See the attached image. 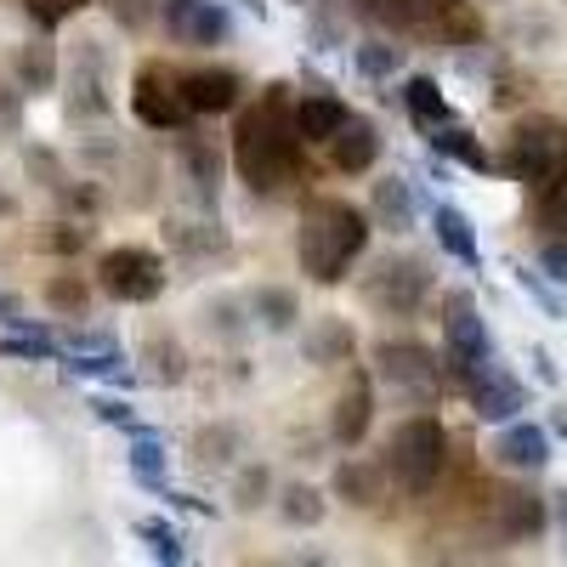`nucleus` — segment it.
I'll return each mask as SVG.
<instances>
[{
  "label": "nucleus",
  "mask_w": 567,
  "mask_h": 567,
  "mask_svg": "<svg viewBox=\"0 0 567 567\" xmlns=\"http://www.w3.org/2000/svg\"><path fill=\"white\" fill-rule=\"evenodd\" d=\"M233 171L250 194H278L301 176V131L284 85H267V97H256L233 125Z\"/></svg>",
  "instance_id": "f257e3e1"
},
{
  "label": "nucleus",
  "mask_w": 567,
  "mask_h": 567,
  "mask_svg": "<svg viewBox=\"0 0 567 567\" xmlns=\"http://www.w3.org/2000/svg\"><path fill=\"white\" fill-rule=\"evenodd\" d=\"M369 250V216L347 199H312L301 210L296 261L312 284H341Z\"/></svg>",
  "instance_id": "f03ea898"
},
{
  "label": "nucleus",
  "mask_w": 567,
  "mask_h": 567,
  "mask_svg": "<svg viewBox=\"0 0 567 567\" xmlns=\"http://www.w3.org/2000/svg\"><path fill=\"white\" fill-rule=\"evenodd\" d=\"M443 465H449V432L432 420V414H414L403 420L392 443H386V471L409 488V494H425L437 477H443Z\"/></svg>",
  "instance_id": "7ed1b4c3"
},
{
  "label": "nucleus",
  "mask_w": 567,
  "mask_h": 567,
  "mask_svg": "<svg viewBox=\"0 0 567 567\" xmlns=\"http://www.w3.org/2000/svg\"><path fill=\"white\" fill-rule=\"evenodd\" d=\"M165 278H171V267H165V256L148 250V245H114V250H103V261H97L103 296H114V301H125V307L159 301V296H165Z\"/></svg>",
  "instance_id": "20e7f679"
},
{
  "label": "nucleus",
  "mask_w": 567,
  "mask_h": 567,
  "mask_svg": "<svg viewBox=\"0 0 567 567\" xmlns=\"http://www.w3.org/2000/svg\"><path fill=\"white\" fill-rule=\"evenodd\" d=\"M505 171L528 187H545L550 176L567 171V125L561 120H523L511 131V148H505Z\"/></svg>",
  "instance_id": "39448f33"
},
{
  "label": "nucleus",
  "mask_w": 567,
  "mask_h": 567,
  "mask_svg": "<svg viewBox=\"0 0 567 567\" xmlns=\"http://www.w3.org/2000/svg\"><path fill=\"white\" fill-rule=\"evenodd\" d=\"M363 296L386 318H414L425 307V296H432V267H425L420 256H386L363 278Z\"/></svg>",
  "instance_id": "423d86ee"
},
{
  "label": "nucleus",
  "mask_w": 567,
  "mask_h": 567,
  "mask_svg": "<svg viewBox=\"0 0 567 567\" xmlns=\"http://www.w3.org/2000/svg\"><path fill=\"white\" fill-rule=\"evenodd\" d=\"M443 358H449V369H454L460 386H465L477 369L494 363V336H488L483 312L471 307V296H449V312H443Z\"/></svg>",
  "instance_id": "0eeeda50"
},
{
  "label": "nucleus",
  "mask_w": 567,
  "mask_h": 567,
  "mask_svg": "<svg viewBox=\"0 0 567 567\" xmlns=\"http://www.w3.org/2000/svg\"><path fill=\"white\" fill-rule=\"evenodd\" d=\"M131 109H136L142 125H154V131H182L187 120H194V109H187V91H182V74H176L171 63L136 69Z\"/></svg>",
  "instance_id": "6e6552de"
},
{
  "label": "nucleus",
  "mask_w": 567,
  "mask_h": 567,
  "mask_svg": "<svg viewBox=\"0 0 567 567\" xmlns=\"http://www.w3.org/2000/svg\"><path fill=\"white\" fill-rule=\"evenodd\" d=\"M374 374L403 398H420V403L437 398V358L420 341H381L374 347Z\"/></svg>",
  "instance_id": "1a4fd4ad"
},
{
  "label": "nucleus",
  "mask_w": 567,
  "mask_h": 567,
  "mask_svg": "<svg viewBox=\"0 0 567 567\" xmlns=\"http://www.w3.org/2000/svg\"><path fill=\"white\" fill-rule=\"evenodd\" d=\"M465 392H471V409H477L483 420H516V414L528 409V386L516 381V374H505L499 363H488V369L471 374Z\"/></svg>",
  "instance_id": "9d476101"
},
{
  "label": "nucleus",
  "mask_w": 567,
  "mask_h": 567,
  "mask_svg": "<svg viewBox=\"0 0 567 567\" xmlns=\"http://www.w3.org/2000/svg\"><path fill=\"white\" fill-rule=\"evenodd\" d=\"M369 420H374V381L363 369H352L347 392L336 398V414H329V437H336L341 449H358L369 437Z\"/></svg>",
  "instance_id": "9b49d317"
},
{
  "label": "nucleus",
  "mask_w": 567,
  "mask_h": 567,
  "mask_svg": "<svg viewBox=\"0 0 567 567\" xmlns=\"http://www.w3.org/2000/svg\"><path fill=\"white\" fill-rule=\"evenodd\" d=\"M182 91H187V109L194 114H233L245 97V80L233 69H187Z\"/></svg>",
  "instance_id": "f8f14e48"
},
{
  "label": "nucleus",
  "mask_w": 567,
  "mask_h": 567,
  "mask_svg": "<svg viewBox=\"0 0 567 567\" xmlns=\"http://www.w3.org/2000/svg\"><path fill=\"white\" fill-rule=\"evenodd\" d=\"M323 148H329V165H336V171H347V176H363L374 159H381V131H374L369 120H347L336 136H329L323 142Z\"/></svg>",
  "instance_id": "ddd939ff"
},
{
  "label": "nucleus",
  "mask_w": 567,
  "mask_h": 567,
  "mask_svg": "<svg viewBox=\"0 0 567 567\" xmlns=\"http://www.w3.org/2000/svg\"><path fill=\"white\" fill-rule=\"evenodd\" d=\"M494 460L505 471H545L550 465V437H545V425H528V420H511L499 443H494Z\"/></svg>",
  "instance_id": "4468645a"
},
{
  "label": "nucleus",
  "mask_w": 567,
  "mask_h": 567,
  "mask_svg": "<svg viewBox=\"0 0 567 567\" xmlns=\"http://www.w3.org/2000/svg\"><path fill=\"white\" fill-rule=\"evenodd\" d=\"M347 120H352V109L336 97V91H312V97L296 103V131H301V142H329Z\"/></svg>",
  "instance_id": "2eb2a0df"
},
{
  "label": "nucleus",
  "mask_w": 567,
  "mask_h": 567,
  "mask_svg": "<svg viewBox=\"0 0 567 567\" xmlns=\"http://www.w3.org/2000/svg\"><path fill=\"white\" fill-rule=\"evenodd\" d=\"M369 221H381L386 233H409L414 227V194L403 176H381L369 187Z\"/></svg>",
  "instance_id": "dca6fc26"
},
{
  "label": "nucleus",
  "mask_w": 567,
  "mask_h": 567,
  "mask_svg": "<svg viewBox=\"0 0 567 567\" xmlns=\"http://www.w3.org/2000/svg\"><path fill=\"white\" fill-rule=\"evenodd\" d=\"M499 534L505 539H539L545 534V499L534 488H505L499 494Z\"/></svg>",
  "instance_id": "f3484780"
},
{
  "label": "nucleus",
  "mask_w": 567,
  "mask_h": 567,
  "mask_svg": "<svg viewBox=\"0 0 567 567\" xmlns=\"http://www.w3.org/2000/svg\"><path fill=\"white\" fill-rule=\"evenodd\" d=\"M250 312L261 329H272V336H290V329L301 323V296L290 290V284H261V290L250 296Z\"/></svg>",
  "instance_id": "a211bd4d"
},
{
  "label": "nucleus",
  "mask_w": 567,
  "mask_h": 567,
  "mask_svg": "<svg viewBox=\"0 0 567 567\" xmlns=\"http://www.w3.org/2000/svg\"><path fill=\"white\" fill-rule=\"evenodd\" d=\"M352 7L369 23L392 29V34H432V23H425V0H352Z\"/></svg>",
  "instance_id": "6ab92c4d"
},
{
  "label": "nucleus",
  "mask_w": 567,
  "mask_h": 567,
  "mask_svg": "<svg viewBox=\"0 0 567 567\" xmlns=\"http://www.w3.org/2000/svg\"><path fill=\"white\" fill-rule=\"evenodd\" d=\"M12 69H18L23 97H45V91L58 85V52H52V40H29Z\"/></svg>",
  "instance_id": "aec40b11"
},
{
  "label": "nucleus",
  "mask_w": 567,
  "mask_h": 567,
  "mask_svg": "<svg viewBox=\"0 0 567 567\" xmlns=\"http://www.w3.org/2000/svg\"><path fill=\"white\" fill-rule=\"evenodd\" d=\"M432 227H437V245L460 261V267H483V250H477V233H471V221L454 210V205H437L432 210Z\"/></svg>",
  "instance_id": "412c9836"
},
{
  "label": "nucleus",
  "mask_w": 567,
  "mask_h": 567,
  "mask_svg": "<svg viewBox=\"0 0 567 567\" xmlns=\"http://www.w3.org/2000/svg\"><path fill=\"white\" fill-rule=\"evenodd\" d=\"M272 499H278V523H290V528H318L329 511L323 488H312V483H284Z\"/></svg>",
  "instance_id": "4be33fe9"
},
{
  "label": "nucleus",
  "mask_w": 567,
  "mask_h": 567,
  "mask_svg": "<svg viewBox=\"0 0 567 567\" xmlns=\"http://www.w3.org/2000/svg\"><path fill=\"white\" fill-rule=\"evenodd\" d=\"M403 109H409V120L425 125V131H437V125L454 120V114H449V97H443V85L425 80V74H414V80L403 85Z\"/></svg>",
  "instance_id": "5701e85b"
},
{
  "label": "nucleus",
  "mask_w": 567,
  "mask_h": 567,
  "mask_svg": "<svg viewBox=\"0 0 567 567\" xmlns=\"http://www.w3.org/2000/svg\"><path fill=\"white\" fill-rule=\"evenodd\" d=\"M352 352H358V336L341 318H323L307 336V363H352Z\"/></svg>",
  "instance_id": "b1692460"
},
{
  "label": "nucleus",
  "mask_w": 567,
  "mask_h": 567,
  "mask_svg": "<svg viewBox=\"0 0 567 567\" xmlns=\"http://www.w3.org/2000/svg\"><path fill=\"white\" fill-rule=\"evenodd\" d=\"M69 363L85 369V374H114V381H125V358H120L114 336H80V341H69Z\"/></svg>",
  "instance_id": "393cba45"
},
{
  "label": "nucleus",
  "mask_w": 567,
  "mask_h": 567,
  "mask_svg": "<svg viewBox=\"0 0 567 567\" xmlns=\"http://www.w3.org/2000/svg\"><path fill=\"white\" fill-rule=\"evenodd\" d=\"M336 499L341 505H374V499H381V471H374L369 460H341L336 465Z\"/></svg>",
  "instance_id": "a878e982"
},
{
  "label": "nucleus",
  "mask_w": 567,
  "mask_h": 567,
  "mask_svg": "<svg viewBox=\"0 0 567 567\" xmlns=\"http://www.w3.org/2000/svg\"><path fill=\"white\" fill-rule=\"evenodd\" d=\"M182 171H187V182H194V194H199L205 205H216V187H221V154L210 148V142H187V148H182Z\"/></svg>",
  "instance_id": "bb28decb"
},
{
  "label": "nucleus",
  "mask_w": 567,
  "mask_h": 567,
  "mask_svg": "<svg viewBox=\"0 0 567 567\" xmlns=\"http://www.w3.org/2000/svg\"><path fill=\"white\" fill-rule=\"evenodd\" d=\"M432 148H437V154H449V159H460L465 171H494L488 148H483V142L471 136V131H460L454 120H449V125H437V136H432Z\"/></svg>",
  "instance_id": "cd10ccee"
},
{
  "label": "nucleus",
  "mask_w": 567,
  "mask_h": 567,
  "mask_svg": "<svg viewBox=\"0 0 567 567\" xmlns=\"http://www.w3.org/2000/svg\"><path fill=\"white\" fill-rule=\"evenodd\" d=\"M233 454H239V432H233V425H205V432H194L199 465H233Z\"/></svg>",
  "instance_id": "c85d7f7f"
},
{
  "label": "nucleus",
  "mask_w": 567,
  "mask_h": 567,
  "mask_svg": "<svg viewBox=\"0 0 567 567\" xmlns=\"http://www.w3.org/2000/svg\"><path fill=\"white\" fill-rule=\"evenodd\" d=\"M136 437V449H131V471L148 488H165V449H159V437H148V432H131Z\"/></svg>",
  "instance_id": "c756f323"
},
{
  "label": "nucleus",
  "mask_w": 567,
  "mask_h": 567,
  "mask_svg": "<svg viewBox=\"0 0 567 567\" xmlns=\"http://www.w3.org/2000/svg\"><path fill=\"white\" fill-rule=\"evenodd\" d=\"M267 499H272V471L267 465L239 471V483H233V505H239V511H261Z\"/></svg>",
  "instance_id": "7c9ffc66"
},
{
  "label": "nucleus",
  "mask_w": 567,
  "mask_h": 567,
  "mask_svg": "<svg viewBox=\"0 0 567 567\" xmlns=\"http://www.w3.org/2000/svg\"><path fill=\"white\" fill-rule=\"evenodd\" d=\"M136 539L142 545H148L159 561H187V550H182V539H176V528H165L159 523V516H142V523H136Z\"/></svg>",
  "instance_id": "2f4dec72"
},
{
  "label": "nucleus",
  "mask_w": 567,
  "mask_h": 567,
  "mask_svg": "<svg viewBox=\"0 0 567 567\" xmlns=\"http://www.w3.org/2000/svg\"><path fill=\"white\" fill-rule=\"evenodd\" d=\"M45 301H52L58 312H69V318H80V312H85V301H91V290H85V278L58 272L52 284H45Z\"/></svg>",
  "instance_id": "473e14b6"
},
{
  "label": "nucleus",
  "mask_w": 567,
  "mask_h": 567,
  "mask_svg": "<svg viewBox=\"0 0 567 567\" xmlns=\"http://www.w3.org/2000/svg\"><path fill=\"white\" fill-rule=\"evenodd\" d=\"M142 358H154V381H165V386H176L182 381V352H176V341L171 336H148V347H142Z\"/></svg>",
  "instance_id": "72a5a7b5"
},
{
  "label": "nucleus",
  "mask_w": 567,
  "mask_h": 567,
  "mask_svg": "<svg viewBox=\"0 0 567 567\" xmlns=\"http://www.w3.org/2000/svg\"><path fill=\"white\" fill-rule=\"evenodd\" d=\"M91 7V0H23V12L45 29V34H52V29H63L74 12H85Z\"/></svg>",
  "instance_id": "f704fd0d"
},
{
  "label": "nucleus",
  "mask_w": 567,
  "mask_h": 567,
  "mask_svg": "<svg viewBox=\"0 0 567 567\" xmlns=\"http://www.w3.org/2000/svg\"><path fill=\"white\" fill-rule=\"evenodd\" d=\"M539 221L556 227V233H567V171L539 187Z\"/></svg>",
  "instance_id": "c9c22d12"
},
{
  "label": "nucleus",
  "mask_w": 567,
  "mask_h": 567,
  "mask_svg": "<svg viewBox=\"0 0 567 567\" xmlns=\"http://www.w3.org/2000/svg\"><path fill=\"white\" fill-rule=\"evenodd\" d=\"M205 318H210V329H216V336H233V341H239L245 336V301H233V296H216L210 307H205Z\"/></svg>",
  "instance_id": "e433bc0d"
},
{
  "label": "nucleus",
  "mask_w": 567,
  "mask_h": 567,
  "mask_svg": "<svg viewBox=\"0 0 567 567\" xmlns=\"http://www.w3.org/2000/svg\"><path fill=\"white\" fill-rule=\"evenodd\" d=\"M210 221H171V245L199 256V250H221V233H205Z\"/></svg>",
  "instance_id": "4c0bfd02"
},
{
  "label": "nucleus",
  "mask_w": 567,
  "mask_h": 567,
  "mask_svg": "<svg viewBox=\"0 0 567 567\" xmlns=\"http://www.w3.org/2000/svg\"><path fill=\"white\" fill-rule=\"evenodd\" d=\"M58 347L34 336V329H12V336H0V358H52Z\"/></svg>",
  "instance_id": "58836bf2"
},
{
  "label": "nucleus",
  "mask_w": 567,
  "mask_h": 567,
  "mask_svg": "<svg viewBox=\"0 0 567 567\" xmlns=\"http://www.w3.org/2000/svg\"><path fill=\"white\" fill-rule=\"evenodd\" d=\"M40 245H45V250H58V256H74V250L85 245V233H74V221H58V227H45V233H40Z\"/></svg>",
  "instance_id": "ea45409f"
},
{
  "label": "nucleus",
  "mask_w": 567,
  "mask_h": 567,
  "mask_svg": "<svg viewBox=\"0 0 567 567\" xmlns=\"http://www.w3.org/2000/svg\"><path fill=\"white\" fill-rule=\"evenodd\" d=\"M358 69L381 80V74H392V69H398V52H392V45H363V52H358Z\"/></svg>",
  "instance_id": "a19ab883"
},
{
  "label": "nucleus",
  "mask_w": 567,
  "mask_h": 567,
  "mask_svg": "<svg viewBox=\"0 0 567 567\" xmlns=\"http://www.w3.org/2000/svg\"><path fill=\"white\" fill-rule=\"evenodd\" d=\"M91 409H97V420L120 425V432H136V414H131V403H125V398H97Z\"/></svg>",
  "instance_id": "79ce46f5"
},
{
  "label": "nucleus",
  "mask_w": 567,
  "mask_h": 567,
  "mask_svg": "<svg viewBox=\"0 0 567 567\" xmlns=\"http://www.w3.org/2000/svg\"><path fill=\"white\" fill-rule=\"evenodd\" d=\"M29 171L40 187H63V171H58V154H45V148H29Z\"/></svg>",
  "instance_id": "37998d69"
},
{
  "label": "nucleus",
  "mask_w": 567,
  "mask_h": 567,
  "mask_svg": "<svg viewBox=\"0 0 567 567\" xmlns=\"http://www.w3.org/2000/svg\"><path fill=\"white\" fill-rule=\"evenodd\" d=\"M539 267H545L556 284H567V239H545V245H539Z\"/></svg>",
  "instance_id": "c03bdc74"
},
{
  "label": "nucleus",
  "mask_w": 567,
  "mask_h": 567,
  "mask_svg": "<svg viewBox=\"0 0 567 567\" xmlns=\"http://www.w3.org/2000/svg\"><path fill=\"white\" fill-rule=\"evenodd\" d=\"M23 120V85H0V125Z\"/></svg>",
  "instance_id": "a18cd8bd"
},
{
  "label": "nucleus",
  "mask_w": 567,
  "mask_h": 567,
  "mask_svg": "<svg viewBox=\"0 0 567 567\" xmlns=\"http://www.w3.org/2000/svg\"><path fill=\"white\" fill-rule=\"evenodd\" d=\"M0 323H18V301L12 296H0Z\"/></svg>",
  "instance_id": "49530a36"
},
{
  "label": "nucleus",
  "mask_w": 567,
  "mask_h": 567,
  "mask_svg": "<svg viewBox=\"0 0 567 567\" xmlns=\"http://www.w3.org/2000/svg\"><path fill=\"white\" fill-rule=\"evenodd\" d=\"M556 432H561V437H567V409H561V414H556Z\"/></svg>",
  "instance_id": "de8ad7c7"
},
{
  "label": "nucleus",
  "mask_w": 567,
  "mask_h": 567,
  "mask_svg": "<svg viewBox=\"0 0 567 567\" xmlns=\"http://www.w3.org/2000/svg\"><path fill=\"white\" fill-rule=\"evenodd\" d=\"M7 210H12V199H7V194H0V216H7Z\"/></svg>",
  "instance_id": "09e8293b"
}]
</instances>
